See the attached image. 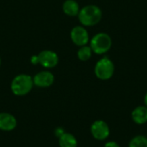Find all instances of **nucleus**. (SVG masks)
<instances>
[{"instance_id": "nucleus-1", "label": "nucleus", "mask_w": 147, "mask_h": 147, "mask_svg": "<svg viewBox=\"0 0 147 147\" xmlns=\"http://www.w3.org/2000/svg\"><path fill=\"white\" fill-rule=\"evenodd\" d=\"M78 19L84 26H94L97 24L102 16V9L96 5H87L79 10Z\"/></svg>"}, {"instance_id": "nucleus-2", "label": "nucleus", "mask_w": 147, "mask_h": 147, "mask_svg": "<svg viewBox=\"0 0 147 147\" xmlns=\"http://www.w3.org/2000/svg\"><path fill=\"white\" fill-rule=\"evenodd\" d=\"M34 86L33 78L27 74H20L14 78L10 89L14 95L22 96L29 93Z\"/></svg>"}, {"instance_id": "nucleus-3", "label": "nucleus", "mask_w": 147, "mask_h": 147, "mask_svg": "<svg viewBox=\"0 0 147 147\" xmlns=\"http://www.w3.org/2000/svg\"><path fill=\"white\" fill-rule=\"evenodd\" d=\"M112 46L111 37L106 33H98L90 40V48L96 54L106 53Z\"/></svg>"}, {"instance_id": "nucleus-4", "label": "nucleus", "mask_w": 147, "mask_h": 147, "mask_svg": "<svg viewBox=\"0 0 147 147\" xmlns=\"http://www.w3.org/2000/svg\"><path fill=\"white\" fill-rule=\"evenodd\" d=\"M115 72V65L110 59L103 57L97 61L95 66V74L101 80L111 78Z\"/></svg>"}, {"instance_id": "nucleus-5", "label": "nucleus", "mask_w": 147, "mask_h": 147, "mask_svg": "<svg viewBox=\"0 0 147 147\" xmlns=\"http://www.w3.org/2000/svg\"><path fill=\"white\" fill-rule=\"evenodd\" d=\"M90 133L92 136L97 140H105L110 134V129L107 122L102 120L94 121L90 127Z\"/></svg>"}, {"instance_id": "nucleus-6", "label": "nucleus", "mask_w": 147, "mask_h": 147, "mask_svg": "<svg viewBox=\"0 0 147 147\" xmlns=\"http://www.w3.org/2000/svg\"><path fill=\"white\" fill-rule=\"evenodd\" d=\"M39 64L45 68H53L59 63V57L55 52L50 50L41 51L38 54Z\"/></svg>"}, {"instance_id": "nucleus-7", "label": "nucleus", "mask_w": 147, "mask_h": 147, "mask_svg": "<svg viewBox=\"0 0 147 147\" xmlns=\"http://www.w3.org/2000/svg\"><path fill=\"white\" fill-rule=\"evenodd\" d=\"M71 38L72 42L79 47L85 46L89 42L88 31L82 26H77L71 29Z\"/></svg>"}, {"instance_id": "nucleus-8", "label": "nucleus", "mask_w": 147, "mask_h": 147, "mask_svg": "<svg viewBox=\"0 0 147 147\" xmlns=\"http://www.w3.org/2000/svg\"><path fill=\"white\" fill-rule=\"evenodd\" d=\"M34 85L39 88H47L51 86L54 82V76L48 71H43L38 72L34 78Z\"/></svg>"}, {"instance_id": "nucleus-9", "label": "nucleus", "mask_w": 147, "mask_h": 147, "mask_svg": "<svg viewBox=\"0 0 147 147\" xmlns=\"http://www.w3.org/2000/svg\"><path fill=\"white\" fill-rule=\"evenodd\" d=\"M16 119L9 113H0V130L9 132L16 127Z\"/></svg>"}, {"instance_id": "nucleus-10", "label": "nucleus", "mask_w": 147, "mask_h": 147, "mask_svg": "<svg viewBox=\"0 0 147 147\" xmlns=\"http://www.w3.org/2000/svg\"><path fill=\"white\" fill-rule=\"evenodd\" d=\"M132 120L138 125H143L147 122V107L138 106L132 112Z\"/></svg>"}, {"instance_id": "nucleus-11", "label": "nucleus", "mask_w": 147, "mask_h": 147, "mask_svg": "<svg viewBox=\"0 0 147 147\" xmlns=\"http://www.w3.org/2000/svg\"><path fill=\"white\" fill-rule=\"evenodd\" d=\"M63 11L69 16H78L79 13V5L75 0H65L63 3Z\"/></svg>"}, {"instance_id": "nucleus-12", "label": "nucleus", "mask_w": 147, "mask_h": 147, "mask_svg": "<svg viewBox=\"0 0 147 147\" xmlns=\"http://www.w3.org/2000/svg\"><path fill=\"white\" fill-rule=\"evenodd\" d=\"M59 147H77L78 140L73 134L65 133L59 138Z\"/></svg>"}, {"instance_id": "nucleus-13", "label": "nucleus", "mask_w": 147, "mask_h": 147, "mask_svg": "<svg viewBox=\"0 0 147 147\" xmlns=\"http://www.w3.org/2000/svg\"><path fill=\"white\" fill-rule=\"evenodd\" d=\"M91 55H92V50H91L90 47H88L86 45L81 47L78 51V58L81 61L89 60L90 59Z\"/></svg>"}, {"instance_id": "nucleus-14", "label": "nucleus", "mask_w": 147, "mask_h": 147, "mask_svg": "<svg viewBox=\"0 0 147 147\" xmlns=\"http://www.w3.org/2000/svg\"><path fill=\"white\" fill-rule=\"evenodd\" d=\"M128 147H147V137L136 135L129 142Z\"/></svg>"}, {"instance_id": "nucleus-15", "label": "nucleus", "mask_w": 147, "mask_h": 147, "mask_svg": "<svg viewBox=\"0 0 147 147\" xmlns=\"http://www.w3.org/2000/svg\"><path fill=\"white\" fill-rule=\"evenodd\" d=\"M65 132V130L62 128V127H57L55 130H54V134H55V136L56 137H58V138H59L62 134H64Z\"/></svg>"}, {"instance_id": "nucleus-16", "label": "nucleus", "mask_w": 147, "mask_h": 147, "mask_svg": "<svg viewBox=\"0 0 147 147\" xmlns=\"http://www.w3.org/2000/svg\"><path fill=\"white\" fill-rule=\"evenodd\" d=\"M104 147H121L120 145L115 142V141H109L107 143H105L104 145Z\"/></svg>"}, {"instance_id": "nucleus-17", "label": "nucleus", "mask_w": 147, "mask_h": 147, "mask_svg": "<svg viewBox=\"0 0 147 147\" xmlns=\"http://www.w3.org/2000/svg\"><path fill=\"white\" fill-rule=\"evenodd\" d=\"M31 63H32L33 65H37V64H39L38 55H35V56H32V58H31Z\"/></svg>"}, {"instance_id": "nucleus-18", "label": "nucleus", "mask_w": 147, "mask_h": 147, "mask_svg": "<svg viewBox=\"0 0 147 147\" xmlns=\"http://www.w3.org/2000/svg\"><path fill=\"white\" fill-rule=\"evenodd\" d=\"M144 102H145V106L147 107V92L146 94L145 95V97H144Z\"/></svg>"}, {"instance_id": "nucleus-19", "label": "nucleus", "mask_w": 147, "mask_h": 147, "mask_svg": "<svg viewBox=\"0 0 147 147\" xmlns=\"http://www.w3.org/2000/svg\"><path fill=\"white\" fill-rule=\"evenodd\" d=\"M0 65H1V58H0Z\"/></svg>"}]
</instances>
